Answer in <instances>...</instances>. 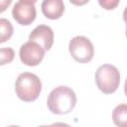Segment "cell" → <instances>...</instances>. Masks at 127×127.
<instances>
[{
    "instance_id": "cell-1",
    "label": "cell",
    "mask_w": 127,
    "mask_h": 127,
    "mask_svg": "<svg viewBox=\"0 0 127 127\" xmlns=\"http://www.w3.org/2000/svg\"><path fill=\"white\" fill-rule=\"evenodd\" d=\"M76 104V95L74 91L64 85L54 88L47 100L49 110L54 114H67L73 110Z\"/></svg>"
},
{
    "instance_id": "cell-3",
    "label": "cell",
    "mask_w": 127,
    "mask_h": 127,
    "mask_svg": "<svg viewBox=\"0 0 127 127\" xmlns=\"http://www.w3.org/2000/svg\"><path fill=\"white\" fill-rule=\"evenodd\" d=\"M95 82L100 91L105 94L115 92L120 83V73L112 64H102L95 71Z\"/></svg>"
},
{
    "instance_id": "cell-9",
    "label": "cell",
    "mask_w": 127,
    "mask_h": 127,
    "mask_svg": "<svg viewBox=\"0 0 127 127\" xmlns=\"http://www.w3.org/2000/svg\"><path fill=\"white\" fill-rule=\"evenodd\" d=\"M112 120L117 127H127V104H119L113 109Z\"/></svg>"
},
{
    "instance_id": "cell-12",
    "label": "cell",
    "mask_w": 127,
    "mask_h": 127,
    "mask_svg": "<svg viewBox=\"0 0 127 127\" xmlns=\"http://www.w3.org/2000/svg\"><path fill=\"white\" fill-rule=\"evenodd\" d=\"M98 3L104 9H106V10H112V9H114L119 4V1L118 0H103V1L102 0H99Z\"/></svg>"
},
{
    "instance_id": "cell-15",
    "label": "cell",
    "mask_w": 127,
    "mask_h": 127,
    "mask_svg": "<svg viewBox=\"0 0 127 127\" xmlns=\"http://www.w3.org/2000/svg\"><path fill=\"white\" fill-rule=\"evenodd\" d=\"M124 93H125V95L127 96V77H126V80H125V84H124Z\"/></svg>"
},
{
    "instance_id": "cell-17",
    "label": "cell",
    "mask_w": 127,
    "mask_h": 127,
    "mask_svg": "<svg viewBox=\"0 0 127 127\" xmlns=\"http://www.w3.org/2000/svg\"><path fill=\"white\" fill-rule=\"evenodd\" d=\"M8 127H20V126H17V125H11V126H8Z\"/></svg>"
},
{
    "instance_id": "cell-6",
    "label": "cell",
    "mask_w": 127,
    "mask_h": 127,
    "mask_svg": "<svg viewBox=\"0 0 127 127\" xmlns=\"http://www.w3.org/2000/svg\"><path fill=\"white\" fill-rule=\"evenodd\" d=\"M45 49L35 42H27L23 44L19 51L21 62L29 66L38 65L45 57Z\"/></svg>"
},
{
    "instance_id": "cell-11",
    "label": "cell",
    "mask_w": 127,
    "mask_h": 127,
    "mask_svg": "<svg viewBox=\"0 0 127 127\" xmlns=\"http://www.w3.org/2000/svg\"><path fill=\"white\" fill-rule=\"evenodd\" d=\"M14 56H15V52L12 48L7 47V48H2L0 50V64L2 65L6 64H10L13 60H14Z\"/></svg>"
},
{
    "instance_id": "cell-13",
    "label": "cell",
    "mask_w": 127,
    "mask_h": 127,
    "mask_svg": "<svg viewBox=\"0 0 127 127\" xmlns=\"http://www.w3.org/2000/svg\"><path fill=\"white\" fill-rule=\"evenodd\" d=\"M38 127H70L68 124L66 123H63V122H56L52 125H41Z\"/></svg>"
},
{
    "instance_id": "cell-5",
    "label": "cell",
    "mask_w": 127,
    "mask_h": 127,
    "mask_svg": "<svg viewBox=\"0 0 127 127\" xmlns=\"http://www.w3.org/2000/svg\"><path fill=\"white\" fill-rule=\"evenodd\" d=\"M36 1L31 0H20L15 3L12 9V16L14 20L23 26L32 24L36 19Z\"/></svg>"
},
{
    "instance_id": "cell-7",
    "label": "cell",
    "mask_w": 127,
    "mask_h": 127,
    "mask_svg": "<svg viewBox=\"0 0 127 127\" xmlns=\"http://www.w3.org/2000/svg\"><path fill=\"white\" fill-rule=\"evenodd\" d=\"M29 41L35 42L43 47L45 51H49L54 44V31L50 26L39 25L30 33Z\"/></svg>"
},
{
    "instance_id": "cell-4",
    "label": "cell",
    "mask_w": 127,
    "mask_h": 127,
    "mask_svg": "<svg viewBox=\"0 0 127 127\" xmlns=\"http://www.w3.org/2000/svg\"><path fill=\"white\" fill-rule=\"evenodd\" d=\"M68 51L72 59L80 64L89 63L94 56V48L90 40L84 36L73 37L68 44Z\"/></svg>"
},
{
    "instance_id": "cell-16",
    "label": "cell",
    "mask_w": 127,
    "mask_h": 127,
    "mask_svg": "<svg viewBox=\"0 0 127 127\" xmlns=\"http://www.w3.org/2000/svg\"><path fill=\"white\" fill-rule=\"evenodd\" d=\"M125 35H126V37H127V24H126V29H125Z\"/></svg>"
},
{
    "instance_id": "cell-8",
    "label": "cell",
    "mask_w": 127,
    "mask_h": 127,
    "mask_svg": "<svg viewBox=\"0 0 127 127\" xmlns=\"http://www.w3.org/2000/svg\"><path fill=\"white\" fill-rule=\"evenodd\" d=\"M44 16L51 20H57L64 12V4L62 0H45L41 5Z\"/></svg>"
},
{
    "instance_id": "cell-10",
    "label": "cell",
    "mask_w": 127,
    "mask_h": 127,
    "mask_svg": "<svg viewBox=\"0 0 127 127\" xmlns=\"http://www.w3.org/2000/svg\"><path fill=\"white\" fill-rule=\"evenodd\" d=\"M0 43H4L9 40L13 35V26L7 19H0Z\"/></svg>"
},
{
    "instance_id": "cell-14",
    "label": "cell",
    "mask_w": 127,
    "mask_h": 127,
    "mask_svg": "<svg viewBox=\"0 0 127 127\" xmlns=\"http://www.w3.org/2000/svg\"><path fill=\"white\" fill-rule=\"evenodd\" d=\"M123 20L125 21V23L127 24V6L125 7L124 11H123Z\"/></svg>"
},
{
    "instance_id": "cell-2",
    "label": "cell",
    "mask_w": 127,
    "mask_h": 127,
    "mask_svg": "<svg viewBox=\"0 0 127 127\" xmlns=\"http://www.w3.org/2000/svg\"><path fill=\"white\" fill-rule=\"evenodd\" d=\"M42 90V82L39 76L32 72H22L15 81L16 95L25 102L36 100Z\"/></svg>"
}]
</instances>
